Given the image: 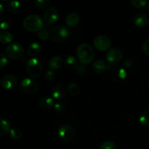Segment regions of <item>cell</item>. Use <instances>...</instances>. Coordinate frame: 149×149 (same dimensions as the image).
Returning a JSON list of instances; mask_svg holds the SVG:
<instances>
[{
    "label": "cell",
    "mask_w": 149,
    "mask_h": 149,
    "mask_svg": "<svg viewBox=\"0 0 149 149\" xmlns=\"http://www.w3.org/2000/svg\"><path fill=\"white\" fill-rule=\"evenodd\" d=\"M143 51L146 55L149 56V39H147L146 41L143 42L142 46Z\"/></svg>",
    "instance_id": "obj_34"
},
{
    "label": "cell",
    "mask_w": 149,
    "mask_h": 149,
    "mask_svg": "<svg viewBox=\"0 0 149 149\" xmlns=\"http://www.w3.org/2000/svg\"><path fill=\"white\" fill-rule=\"evenodd\" d=\"M7 9L12 14H17L22 10V5L17 1H10L7 4Z\"/></svg>",
    "instance_id": "obj_18"
},
{
    "label": "cell",
    "mask_w": 149,
    "mask_h": 149,
    "mask_svg": "<svg viewBox=\"0 0 149 149\" xmlns=\"http://www.w3.org/2000/svg\"><path fill=\"white\" fill-rule=\"evenodd\" d=\"M23 132L19 128L14 127L12 128L10 131V136L14 141H18L22 138Z\"/></svg>",
    "instance_id": "obj_24"
},
{
    "label": "cell",
    "mask_w": 149,
    "mask_h": 149,
    "mask_svg": "<svg viewBox=\"0 0 149 149\" xmlns=\"http://www.w3.org/2000/svg\"><path fill=\"white\" fill-rule=\"evenodd\" d=\"M4 6H3V4H0V16L2 15V14L4 13Z\"/></svg>",
    "instance_id": "obj_35"
},
{
    "label": "cell",
    "mask_w": 149,
    "mask_h": 149,
    "mask_svg": "<svg viewBox=\"0 0 149 149\" xmlns=\"http://www.w3.org/2000/svg\"><path fill=\"white\" fill-rule=\"evenodd\" d=\"M23 26L26 31L30 32H39L43 29L42 19L37 15H30L25 17Z\"/></svg>",
    "instance_id": "obj_2"
},
{
    "label": "cell",
    "mask_w": 149,
    "mask_h": 149,
    "mask_svg": "<svg viewBox=\"0 0 149 149\" xmlns=\"http://www.w3.org/2000/svg\"><path fill=\"white\" fill-rule=\"evenodd\" d=\"M10 125L8 121L0 119V136H4L10 131Z\"/></svg>",
    "instance_id": "obj_21"
},
{
    "label": "cell",
    "mask_w": 149,
    "mask_h": 149,
    "mask_svg": "<svg viewBox=\"0 0 149 149\" xmlns=\"http://www.w3.org/2000/svg\"><path fill=\"white\" fill-rule=\"evenodd\" d=\"M93 45L97 49L100 51H106L110 48L111 42L110 39L104 35L96 36L93 40Z\"/></svg>",
    "instance_id": "obj_8"
},
{
    "label": "cell",
    "mask_w": 149,
    "mask_h": 149,
    "mask_svg": "<svg viewBox=\"0 0 149 149\" xmlns=\"http://www.w3.org/2000/svg\"><path fill=\"white\" fill-rule=\"evenodd\" d=\"M41 52V45L37 42L31 43L27 48V55L31 58H35Z\"/></svg>",
    "instance_id": "obj_16"
},
{
    "label": "cell",
    "mask_w": 149,
    "mask_h": 149,
    "mask_svg": "<svg viewBox=\"0 0 149 149\" xmlns=\"http://www.w3.org/2000/svg\"><path fill=\"white\" fill-rule=\"evenodd\" d=\"M64 65L68 69L75 70L78 68L79 62L75 57L69 55V56H67L64 60Z\"/></svg>",
    "instance_id": "obj_17"
},
{
    "label": "cell",
    "mask_w": 149,
    "mask_h": 149,
    "mask_svg": "<svg viewBox=\"0 0 149 149\" xmlns=\"http://www.w3.org/2000/svg\"><path fill=\"white\" fill-rule=\"evenodd\" d=\"M43 71L42 63L37 58H31L26 64V72L33 78L39 77Z\"/></svg>",
    "instance_id": "obj_4"
},
{
    "label": "cell",
    "mask_w": 149,
    "mask_h": 149,
    "mask_svg": "<svg viewBox=\"0 0 149 149\" xmlns=\"http://www.w3.org/2000/svg\"><path fill=\"white\" fill-rule=\"evenodd\" d=\"M13 40V36L10 32L3 31L0 33V42L3 44H9Z\"/></svg>",
    "instance_id": "obj_22"
},
{
    "label": "cell",
    "mask_w": 149,
    "mask_h": 149,
    "mask_svg": "<svg viewBox=\"0 0 149 149\" xmlns=\"http://www.w3.org/2000/svg\"><path fill=\"white\" fill-rule=\"evenodd\" d=\"M49 0H36L34 2L35 7L39 10H43L49 5Z\"/></svg>",
    "instance_id": "obj_28"
},
{
    "label": "cell",
    "mask_w": 149,
    "mask_h": 149,
    "mask_svg": "<svg viewBox=\"0 0 149 149\" xmlns=\"http://www.w3.org/2000/svg\"><path fill=\"white\" fill-rule=\"evenodd\" d=\"M54 109L58 113H63L65 111V104L63 102L59 101L54 105Z\"/></svg>",
    "instance_id": "obj_30"
},
{
    "label": "cell",
    "mask_w": 149,
    "mask_h": 149,
    "mask_svg": "<svg viewBox=\"0 0 149 149\" xmlns=\"http://www.w3.org/2000/svg\"><path fill=\"white\" fill-rule=\"evenodd\" d=\"M93 70L96 74H102L106 70V63L100 59H97L93 63Z\"/></svg>",
    "instance_id": "obj_20"
},
{
    "label": "cell",
    "mask_w": 149,
    "mask_h": 149,
    "mask_svg": "<svg viewBox=\"0 0 149 149\" xmlns=\"http://www.w3.org/2000/svg\"><path fill=\"white\" fill-rule=\"evenodd\" d=\"M59 17L58 12L55 7L47 9L44 13V20L47 25L54 24L57 22Z\"/></svg>",
    "instance_id": "obj_10"
},
{
    "label": "cell",
    "mask_w": 149,
    "mask_h": 149,
    "mask_svg": "<svg viewBox=\"0 0 149 149\" xmlns=\"http://www.w3.org/2000/svg\"><path fill=\"white\" fill-rule=\"evenodd\" d=\"M39 107L43 110H48L51 109L54 105V100L52 97L45 96V97H42L39 102Z\"/></svg>",
    "instance_id": "obj_19"
},
{
    "label": "cell",
    "mask_w": 149,
    "mask_h": 149,
    "mask_svg": "<svg viewBox=\"0 0 149 149\" xmlns=\"http://www.w3.org/2000/svg\"><path fill=\"white\" fill-rule=\"evenodd\" d=\"M80 17L77 13H71L65 17V23L69 27H74L79 23Z\"/></svg>",
    "instance_id": "obj_15"
},
{
    "label": "cell",
    "mask_w": 149,
    "mask_h": 149,
    "mask_svg": "<svg viewBox=\"0 0 149 149\" xmlns=\"http://www.w3.org/2000/svg\"><path fill=\"white\" fill-rule=\"evenodd\" d=\"M51 39L53 42L61 44L66 41L69 36V31L63 26H58L54 27L49 33Z\"/></svg>",
    "instance_id": "obj_3"
},
{
    "label": "cell",
    "mask_w": 149,
    "mask_h": 149,
    "mask_svg": "<svg viewBox=\"0 0 149 149\" xmlns=\"http://www.w3.org/2000/svg\"><path fill=\"white\" fill-rule=\"evenodd\" d=\"M39 38L40 39H42V41H46L47 39L49 38V33H48L46 29H42L39 32Z\"/></svg>",
    "instance_id": "obj_31"
},
{
    "label": "cell",
    "mask_w": 149,
    "mask_h": 149,
    "mask_svg": "<svg viewBox=\"0 0 149 149\" xmlns=\"http://www.w3.org/2000/svg\"><path fill=\"white\" fill-rule=\"evenodd\" d=\"M20 90L27 94H33L39 90V84L32 79L26 78L20 83Z\"/></svg>",
    "instance_id": "obj_6"
},
{
    "label": "cell",
    "mask_w": 149,
    "mask_h": 149,
    "mask_svg": "<svg viewBox=\"0 0 149 149\" xmlns=\"http://www.w3.org/2000/svg\"><path fill=\"white\" fill-rule=\"evenodd\" d=\"M64 61L63 60V58L61 56H54L49 60V68H50V70H57L59 69L62 67V65H63Z\"/></svg>",
    "instance_id": "obj_14"
},
{
    "label": "cell",
    "mask_w": 149,
    "mask_h": 149,
    "mask_svg": "<svg viewBox=\"0 0 149 149\" xmlns=\"http://www.w3.org/2000/svg\"><path fill=\"white\" fill-rule=\"evenodd\" d=\"M146 7H147V10H148V12H149V1L148 2V4H147Z\"/></svg>",
    "instance_id": "obj_36"
},
{
    "label": "cell",
    "mask_w": 149,
    "mask_h": 149,
    "mask_svg": "<svg viewBox=\"0 0 149 149\" xmlns=\"http://www.w3.org/2000/svg\"><path fill=\"white\" fill-rule=\"evenodd\" d=\"M5 54L7 58L13 60H17L23 57L24 54V49L20 44L13 43L6 47Z\"/></svg>",
    "instance_id": "obj_5"
},
{
    "label": "cell",
    "mask_w": 149,
    "mask_h": 149,
    "mask_svg": "<svg viewBox=\"0 0 149 149\" xmlns=\"http://www.w3.org/2000/svg\"><path fill=\"white\" fill-rule=\"evenodd\" d=\"M17 79L15 76L7 75L3 77L0 81V84L4 90H12L17 85Z\"/></svg>",
    "instance_id": "obj_11"
},
{
    "label": "cell",
    "mask_w": 149,
    "mask_h": 149,
    "mask_svg": "<svg viewBox=\"0 0 149 149\" xmlns=\"http://www.w3.org/2000/svg\"><path fill=\"white\" fill-rule=\"evenodd\" d=\"M8 63L7 57L4 54H0V68H4Z\"/></svg>",
    "instance_id": "obj_32"
},
{
    "label": "cell",
    "mask_w": 149,
    "mask_h": 149,
    "mask_svg": "<svg viewBox=\"0 0 149 149\" xmlns=\"http://www.w3.org/2000/svg\"><path fill=\"white\" fill-rule=\"evenodd\" d=\"M55 73L52 70H49L46 72V74H45V78L47 81H52L55 79Z\"/></svg>",
    "instance_id": "obj_33"
},
{
    "label": "cell",
    "mask_w": 149,
    "mask_h": 149,
    "mask_svg": "<svg viewBox=\"0 0 149 149\" xmlns=\"http://www.w3.org/2000/svg\"><path fill=\"white\" fill-rule=\"evenodd\" d=\"M139 122L142 126L149 127V109L143 112L139 117Z\"/></svg>",
    "instance_id": "obj_23"
},
{
    "label": "cell",
    "mask_w": 149,
    "mask_h": 149,
    "mask_svg": "<svg viewBox=\"0 0 149 149\" xmlns=\"http://www.w3.org/2000/svg\"><path fill=\"white\" fill-rule=\"evenodd\" d=\"M130 3L132 7L138 9L143 8L148 4V1L146 0H131Z\"/></svg>",
    "instance_id": "obj_27"
},
{
    "label": "cell",
    "mask_w": 149,
    "mask_h": 149,
    "mask_svg": "<svg viewBox=\"0 0 149 149\" xmlns=\"http://www.w3.org/2000/svg\"><path fill=\"white\" fill-rule=\"evenodd\" d=\"M100 149H116V144L112 141H106L100 145Z\"/></svg>",
    "instance_id": "obj_29"
},
{
    "label": "cell",
    "mask_w": 149,
    "mask_h": 149,
    "mask_svg": "<svg viewBox=\"0 0 149 149\" xmlns=\"http://www.w3.org/2000/svg\"><path fill=\"white\" fill-rule=\"evenodd\" d=\"M66 94V89L64 86L61 85V84H58V85L55 86L52 90V97L56 99V100H63L65 97Z\"/></svg>",
    "instance_id": "obj_12"
},
{
    "label": "cell",
    "mask_w": 149,
    "mask_h": 149,
    "mask_svg": "<svg viewBox=\"0 0 149 149\" xmlns=\"http://www.w3.org/2000/svg\"><path fill=\"white\" fill-rule=\"evenodd\" d=\"M68 92H69V94L72 96H77L79 94L80 89L79 87V86L77 85L75 83H71V84H68Z\"/></svg>",
    "instance_id": "obj_25"
},
{
    "label": "cell",
    "mask_w": 149,
    "mask_h": 149,
    "mask_svg": "<svg viewBox=\"0 0 149 149\" xmlns=\"http://www.w3.org/2000/svg\"><path fill=\"white\" fill-rule=\"evenodd\" d=\"M58 135L62 141H70L75 135V130L71 125H63L58 129Z\"/></svg>",
    "instance_id": "obj_7"
},
{
    "label": "cell",
    "mask_w": 149,
    "mask_h": 149,
    "mask_svg": "<svg viewBox=\"0 0 149 149\" xmlns=\"http://www.w3.org/2000/svg\"><path fill=\"white\" fill-rule=\"evenodd\" d=\"M133 23L138 28H144L149 23V18L148 16L143 13H139L133 17Z\"/></svg>",
    "instance_id": "obj_13"
},
{
    "label": "cell",
    "mask_w": 149,
    "mask_h": 149,
    "mask_svg": "<svg viewBox=\"0 0 149 149\" xmlns=\"http://www.w3.org/2000/svg\"><path fill=\"white\" fill-rule=\"evenodd\" d=\"M11 24V20L7 17H0V29L1 30H6L10 27Z\"/></svg>",
    "instance_id": "obj_26"
},
{
    "label": "cell",
    "mask_w": 149,
    "mask_h": 149,
    "mask_svg": "<svg viewBox=\"0 0 149 149\" xmlns=\"http://www.w3.org/2000/svg\"><path fill=\"white\" fill-rule=\"evenodd\" d=\"M77 58L81 63L87 65L92 63L95 57V52L93 47L88 44H81L77 47Z\"/></svg>",
    "instance_id": "obj_1"
},
{
    "label": "cell",
    "mask_w": 149,
    "mask_h": 149,
    "mask_svg": "<svg viewBox=\"0 0 149 149\" xmlns=\"http://www.w3.org/2000/svg\"><path fill=\"white\" fill-rule=\"evenodd\" d=\"M123 58V52L119 48H112L106 54V58L108 63L111 64H116L120 62Z\"/></svg>",
    "instance_id": "obj_9"
}]
</instances>
